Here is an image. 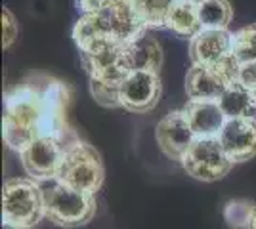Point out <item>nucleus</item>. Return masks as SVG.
<instances>
[{
    "mask_svg": "<svg viewBox=\"0 0 256 229\" xmlns=\"http://www.w3.org/2000/svg\"><path fill=\"white\" fill-rule=\"evenodd\" d=\"M254 208L256 203L252 199H230L224 203L222 216L232 229H248Z\"/></svg>",
    "mask_w": 256,
    "mask_h": 229,
    "instance_id": "a211bd4d",
    "label": "nucleus"
},
{
    "mask_svg": "<svg viewBox=\"0 0 256 229\" xmlns=\"http://www.w3.org/2000/svg\"><path fill=\"white\" fill-rule=\"evenodd\" d=\"M67 149L69 147L58 140L38 138L31 147H27L20 155L23 170L27 172L31 180L38 182V184L58 180V176L62 172V166H64Z\"/></svg>",
    "mask_w": 256,
    "mask_h": 229,
    "instance_id": "6e6552de",
    "label": "nucleus"
},
{
    "mask_svg": "<svg viewBox=\"0 0 256 229\" xmlns=\"http://www.w3.org/2000/svg\"><path fill=\"white\" fill-rule=\"evenodd\" d=\"M42 218V186L31 178L6 180L2 187V224L32 229Z\"/></svg>",
    "mask_w": 256,
    "mask_h": 229,
    "instance_id": "7ed1b4c3",
    "label": "nucleus"
},
{
    "mask_svg": "<svg viewBox=\"0 0 256 229\" xmlns=\"http://www.w3.org/2000/svg\"><path fill=\"white\" fill-rule=\"evenodd\" d=\"M124 59L126 67L132 71H151V73H159L164 61V54L157 38H153L150 33L136 38L134 42L126 44L124 48Z\"/></svg>",
    "mask_w": 256,
    "mask_h": 229,
    "instance_id": "4468645a",
    "label": "nucleus"
},
{
    "mask_svg": "<svg viewBox=\"0 0 256 229\" xmlns=\"http://www.w3.org/2000/svg\"><path fill=\"white\" fill-rule=\"evenodd\" d=\"M102 31L120 44H130L150 33L140 0H106L102 11L96 15Z\"/></svg>",
    "mask_w": 256,
    "mask_h": 229,
    "instance_id": "39448f33",
    "label": "nucleus"
},
{
    "mask_svg": "<svg viewBox=\"0 0 256 229\" xmlns=\"http://www.w3.org/2000/svg\"><path fill=\"white\" fill-rule=\"evenodd\" d=\"M71 90L64 80L42 73L25 76L4 94L2 138L22 155L38 138H52L71 147L78 138L69 128Z\"/></svg>",
    "mask_w": 256,
    "mask_h": 229,
    "instance_id": "f257e3e1",
    "label": "nucleus"
},
{
    "mask_svg": "<svg viewBox=\"0 0 256 229\" xmlns=\"http://www.w3.org/2000/svg\"><path fill=\"white\" fill-rule=\"evenodd\" d=\"M218 103L228 119H250L256 115L254 96L239 80H235L234 84L228 86L224 96L218 99Z\"/></svg>",
    "mask_w": 256,
    "mask_h": 229,
    "instance_id": "dca6fc26",
    "label": "nucleus"
},
{
    "mask_svg": "<svg viewBox=\"0 0 256 229\" xmlns=\"http://www.w3.org/2000/svg\"><path fill=\"white\" fill-rule=\"evenodd\" d=\"M248 90H250V92H252V96H254V101H256V78L254 80H252V82H250V84H248Z\"/></svg>",
    "mask_w": 256,
    "mask_h": 229,
    "instance_id": "b1692460",
    "label": "nucleus"
},
{
    "mask_svg": "<svg viewBox=\"0 0 256 229\" xmlns=\"http://www.w3.org/2000/svg\"><path fill=\"white\" fill-rule=\"evenodd\" d=\"M248 229H256V208H254V214H252V220H250V226Z\"/></svg>",
    "mask_w": 256,
    "mask_h": 229,
    "instance_id": "a878e982",
    "label": "nucleus"
},
{
    "mask_svg": "<svg viewBox=\"0 0 256 229\" xmlns=\"http://www.w3.org/2000/svg\"><path fill=\"white\" fill-rule=\"evenodd\" d=\"M102 36H107V34L102 31L96 15H80L76 19L75 27H73V40H75L76 48L80 52L86 50L90 44L96 42L98 38H102Z\"/></svg>",
    "mask_w": 256,
    "mask_h": 229,
    "instance_id": "412c9836",
    "label": "nucleus"
},
{
    "mask_svg": "<svg viewBox=\"0 0 256 229\" xmlns=\"http://www.w3.org/2000/svg\"><path fill=\"white\" fill-rule=\"evenodd\" d=\"M20 36V25L10 8H2V50H10Z\"/></svg>",
    "mask_w": 256,
    "mask_h": 229,
    "instance_id": "4be33fe9",
    "label": "nucleus"
},
{
    "mask_svg": "<svg viewBox=\"0 0 256 229\" xmlns=\"http://www.w3.org/2000/svg\"><path fill=\"white\" fill-rule=\"evenodd\" d=\"M155 140L159 143L160 151L170 161L182 163L184 155L188 153V149L192 147L197 138L186 119V113L182 109L172 111L159 120V124L155 128Z\"/></svg>",
    "mask_w": 256,
    "mask_h": 229,
    "instance_id": "9d476101",
    "label": "nucleus"
},
{
    "mask_svg": "<svg viewBox=\"0 0 256 229\" xmlns=\"http://www.w3.org/2000/svg\"><path fill=\"white\" fill-rule=\"evenodd\" d=\"M44 218L64 229L82 228L96 216V197L80 193L58 180L44 182Z\"/></svg>",
    "mask_w": 256,
    "mask_h": 229,
    "instance_id": "f03ea898",
    "label": "nucleus"
},
{
    "mask_svg": "<svg viewBox=\"0 0 256 229\" xmlns=\"http://www.w3.org/2000/svg\"><path fill=\"white\" fill-rule=\"evenodd\" d=\"M182 168L197 182L212 184L230 174L234 163L218 140H195L182 159Z\"/></svg>",
    "mask_w": 256,
    "mask_h": 229,
    "instance_id": "0eeeda50",
    "label": "nucleus"
},
{
    "mask_svg": "<svg viewBox=\"0 0 256 229\" xmlns=\"http://www.w3.org/2000/svg\"><path fill=\"white\" fill-rule=\"evenodd\" d=\"M234 55V33L228 29H203L190 40L193 65L218 67Z\"/></svg>",
    "mask_w": 256,
    "mask_h": 229,
    "instance_id": "9b49d317",
    "label": "nucleus"
},
{
    "mask_svg": "<svg viewBox=\"0 0 256 229\" xmlns=\"http://www.w3.org/2000/svg\"><path fill=\"white\" fill-rule=\"evenodd\" d=\"M188 2H192V4H195V6H201L204 0H188Z\"/></svg>",
    "mask_w": 256,
    "mask_h": 229,
    "instance_id": "bb28decb",
    "label": "nucleus"
},
{
    "mask_svg": "<svg viewBox=\"0 0 256 229\" xmlns=\"http://www.w3.org/2000/svg\"><path fill=\"white\" fill-rule=\"evenodd\" d=\"M106 0H75V8L80 15H98Z\"/></svg>",
    "mask_w": 256,
    "mask_h": 229,
    "instance_id": "5701e85b",
    "label": "nucleus"
},
{
    "mask_svg": "<svg viewBox=\"0 0 256 229\" xmlns=\"http://www.w3.org/2000/svg\"><path fill=\"white\" fill-rule=\"evenodd\" d=\"M162 94V82L159 73L151 71H132L120 86V107L144 115L157 107Z\"/></svg>",
    "mask_w": 256,
    "mask_h": 229,
    "instance_id": "1a4fd4ad",
    "label": "nucleus"
},
{
    "mask_svg": "<svg viewBox=\"0 0 256 229\" xmlns=\"http://www.w3.org/2000/svg\"><path fill=\"white\" fill-rule=\"evenodd\" d=\"M106 180V166L104 159L94 145L78 140L67 153L62 166V172L58 176V182L73 187L80 193L94 195L102 189Z\"/></svg>",
    "mask_w": 256,
    "mask_h": 229,
    "instance_id": "20e7f679",
    "label": "nucleus"
},
{
    "mask_svg": "<svg viewBox=\"0 0 256 229\" xmlns=\"http://www.w3.org/2000/svg\"><path fill=\"white\" fill-rule=\"evenodd\" d=\"M218 142L234 164L252 161L256 157V117L228 119Z\"/></svg>",
    "mask_w": 256,
    "mask_h": 229,
    "instance_id": "f8f14e48",
    "label": "nucleus"
},
{
    "mask_svg": "<svg viewBox=\"0 0 256 229\" xmlns=\"http://www.w3.org/2000/svg\"><path fill=\"white\" fill-rule=\"evenodd\" d=\"M234 57L239 65L256 61V21L234 33Z\"/></svg>",
    "mask_w": 256,
    "mask_h": 229,
    "instance_id": "6ab92c4d",
    "label": "nucleus"
},
{
    "mask_svg": "<svg viewBox=\"0 0 256 229\" xmlns=\"http://www.w3.org/2000/svg\"><path fill=\"white\" fill-rule=\"evenodd\" d=\"M164 27L176 36L188 38V40H192L195 34L203 31L197 6L188 0H172L168 4L166 15H164Z\"/></svg>",
    "mask_w": 256,
    "mask_h": 229,
    "instance_id": "2eb2a0df",
    "label": "nucleus"
},
{
    "mask_svg": "<svg viewBox=\"0 0 256 229\" xmlns=\"http://www.w3.org/2000/svg\"><path fill=\"white\" fill-rule=\"evenodd\" d=\"M2 229H29V228H18V226H10V224H2Z\"/></svg>",
    "mask_w": 256,
    "mask_h": 229,
    "instance_id": "393cba45",
    "label": "nucleus"
},
{
    "mask_svg": "<svg viewBox=\"0 0 256 229\" xmlns=\"http://www.w3.org/2000/svg\"><path fill=\"white\" fill-rule=\"evenodd\" d=\"M197 13L203 29H228L234 19L230 0H204L201 6H197Z\"/></svg>",
    "mask_w": 256,
    "mask_h": 229,
    "instance_id": "f3484780",
    "label": "nucleus"
},
{
    "mask_svg": "<svg viewBox=\"0 0 256 229\" xmlns=\"http://www.w3.org/2000/svg\"><path fill=\"white\" fill-rule=\"evenodd\" d=\"M120 86L122 82L104 80V78H90V94L102 107H120Z\"/></svg>",
    "mask_w": 256,
    "mask_h": 229,
    "instance_id": "aec40b11",
    "label": "nucleus"
},
{
    "mask_svg": "<svg viewBox=\"0 0 256 229\" xmlns=\"http://www.w3.org/2000/svg\"><path fill=\"white\" fill-rule=\"evenodd\" d=\"M184 113L197 140H218L228 122L218 101H188Z\"/></svg>",
    "mask_w": 256,
    "mask_h": 229,
    "instance_id": "ddd939ff",
    "label": "nucleus"
},
{
    "mask_svg": "<svg viewBox=\"0 0 256 229\" xmlns=\"http://www.w3.org/2000/svg\"><path fill=\"white\" fill-rule=\"evenodd\" d=\"M239 63L234 55L218 67L193 65L186 75V94L190 101H218L230 84L237 80Z\"/></svg>",
    "mask_w": 256,
    "mask_h": 229,
    "instance_id": "423d86ee",
    "label": "nucleus"
}]
</instances>
